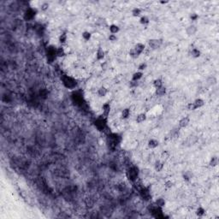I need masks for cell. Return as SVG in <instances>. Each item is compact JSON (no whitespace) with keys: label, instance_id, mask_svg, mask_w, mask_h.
<instances>
[{"label":"cell","instance_id":"obj_1","mask_svg":"<svg viewBox=\"0 0 219 219\" xmlns=\"http://www.w3.org/2000/svg\"><path fill=\"white\" fill-rule=\"evenodd\" d=\"M62 82L64 87L70 90L74 89L77 86V80L74 77L68 76V74H64L62 76Z\"/></svg>","mask_w":219,"mask_h":219},{"label":"cell","instance_id":"obj_2","mask_svg":"<svg viewBox=\"0 0 219 219\" xmlns=\"http://www.w3.org/2000/svg\"><path fill=\"white\" fill-rule=\"evenodd\" d=\"M127 177L132 182H135L137 181L138 177L140 175V170L139 168L137 166H131L127 170Z\"/></svg>","mask_w":219,"mask_h":219},{"label":"cell","instance_id":"obj_3","mask_svg":"<svg viewBox=\"0 0 219 219\" xmlns=\"http://www.w3.org/2000/svg\"><path fill=\"white\" fill-rule=\"evenodd\" d=\"M93 123H94L95 128H97L98 131L104 132V130H105V128L108 127L107 126V117L106 116H104V115L99 116L97 119L95 120Z\"/></svg>","mask_w":219,"mask_h":219},{"label":"cell","instance_id":"obj_4","mask_svg":"<svg viewBox=\"0 0 219 219\" xmlns=\"http://www.w3.org/2000/svg\"><path fill=\"white\" fill-rule=\"evenodd\" d=\"M46 59L47 62L49 64H52L55 61L57 57V48L53 46H49L46 47Z\"/></svg>","mask_w":219,"mask_h":219},{"label":"cell","instance_id":"obj_5","mask_svg":"<svg viewBox=\"0 0 219 219\" xmlns=\"http://www.w3.org/2000/svg\"><path fill=\"white\" fill-rule=\"evenodd\" d=\"M38 10L37 9L34 7H29L27 8L26 10L24 11L23 14V19L27 21V22H29V21H32L34 18L35 17V16L37 15Z\"/></svg>","mask_w":219,"mask_h":219},{"label":"cell","instance_id":"obj_6","mask_svg":"<svg viewBox=\"0 0 219 219\" xmlns=\"http://www.w3.org/2000/svg\"><path fill=\"white\" fill-rule=\"evenodd\" d=\"M72 99L76 104H82L83 102V97L82 95L80 93V92H74L72 94Z\"/></svg>","mask_w":219,"mask_h":219},{"label":"cell","instance_id":"obj_7","mask_svg":"<svg viewBox=\"0 0 219 219\" xmlns=\"http://www.w3.org/2000/svg\"><path fill=\"white\" fill-rule=\"evenodd\" d=\"M148 44L149 46L152 49H158L161 46L162 41L160 40H158V39H152V40H150L148 41Z\"/></svg>","mask_w":219,"mask_h":219},{"label":"cell","instance_id":"obj_8","mask_svg":"<svg viewBox=\"0 0 219 219\" xmlns=\"http://www.w3.org/2000/svg\"><path fill=\"white\" fill-rule=\"evenodd\" d=\"M140 195H141V197L143 198V199H149L150 196H151L150 191L146 187H143L140 188Z\"/></svg>","mask_w":219,"mask_h":219},{"label":"cell","instance_id":"obj_9","mask_svg":"<svg viewBox=\"0 0 219 219\" xmlns=\"http://www.w3.org/2000/svg\"><path fill=\"white\" fill-rule=\"evenodd\" d=\"M197 31H198V28L195 25H190L186 28V33H187V34L188 36L194 35L197 33Z\"/></svg>","mask_w":219,"mask_h":219},{"label":"cell","instance_id":"obj_10","mask_svg":"<svg viewBox=\"0 0 219 219\" xmlns=\"http://www.w3.org/2000/svg\"><path fill=\"white\" fill-rule=\"evenodd\" d=\"M104 56H105V52L103 50L102 47H98L97 52H96V58H97L98 61H100V60H103L104 58Z\"/></svg>","mask_w":219,"mask_h":219},{"label":"cell","instance_id":"obj_11","mask_svg":"<svg viewBox=\"0 0 219 219\" xmlns=\"http://www.w3.org/2000/svg\"><path fill=\"white\" fill-rule=\"evenodd\" d=\"M190 123V118L188 116H184L179 121V127L180 128H186Z\"/></svg>","mask_w":219,"mask_h":219},{"label":"cell","instance_id":"obj_12","mask_svg":"<svg viewBox=\"0 0 219 219\" xmlns=\"http://www.w3.org/2000/svg\"><path fill=\"white\" fill-rule=\"evenodd\" d=\"M164 167V162L162 161V160H157L155 162V164H154V169L156 171L158 172H160L163 170Z\"/></svg>","mask_w":219,"mask_h":219},{"label":"cell","instance_id":"obj_13","mask_svg":"<svg viewBox=\"0 0 219 219\" xmlns=\"http://www.w3.org/2000/svg\"><path fill=\"white\" fill-rule=\"evenodd\" d=\"M102 110H103V115L104 116L108 117L109 114L110 112V103H104L102 106Z\"/></svg>","mask_w":219,"mask_h":219},{"label":"cell","instance_id":"obj_14","mask_svg":"<svg viewBox=\"0 0 219 219\" xmlns=\"http://www.w3.org/2000/svg\"><path fill=\"white\" fill-rule=\"evenodd\" d=\"M134 48V50L137 52V53L139 54V55H140V54H142V52L145 51L146 46L143 43H137Z\"/></svg>","mask_w":219,"mask_h":219},{"label":"cell","instance_id":"obj_15","mask_svg":"<svg viewBox=\"0 0 219 219\" xmlns=\"http://www.w3.org/2000/svg\"><path fill=\"white\" fill-rule=\"evenodd\" d=\"M193 103V105H194V109L197 110V109H199V108L204 106V104H205V101H204L202 98H196Z\"/></svg>","mask_w":219,"mask_h":219},{"label":"cell","instance_id":"obj_16","mask_svg":"<svg viewBox=\"0 0 219 219\" xmlns=\"http://www.w3.org/2000/svg\"><path fill=\"white\" fill-rule=\"evenodd\" d=\"M143 72L141 71H137L135 73H134L133 76H132V82H139L143 77Z\"/></svg>","mask_w":219,"mask_h":219},{"label":"cell","instance_id":"obj_17","mask_svg":"<svg viewBox=\"0 0 219 219\" xmlns=\"http://www.w3.org/2000/svg\"><path fill=\"white\" fill-rule=\"evenodd\" d=\"M148 146H149V148H151V149H155V148H157L158 145H159V142H158V140H156V139H151V140H148Z\"/></svg>","mask_w":219,"mask_h":219},{"label":"cell","instance_id":"obj_18","mask_svg":"<svg viewBox=\"0 0 219 219\" xmlns=\"http://www.w3.org/2000/svg\"><path fill=\"white\" fill-rule=\"evenodd\" d=\"M109 29H110V32L111 34H118L120 31V28L116 25V24H111V25H110Z\"/></svg>","mask_w":219,"mask_h":219},{"label":"cell","instance_id":"obj_19","mask_svg":"<svg viewBox=\"0 0 219 219\" xmlns=\"http://www.w3.org/2000/svg\"><path fill=\"white\" fill-rule=\"evenodd\" d=\"M107 93H108V89L105 86H101V87L98 89V95L99 97H105Z\"/></svg>","mask_w":219,"mask_h":219},{"label":"cell","instance_id":"obj_20","mask_svg":"<svg viewBox=\"0 0 219 219\" xmlns=\"http://www.w3.org/2000/svg\"><path fill=\"white\" fill-rule=\"evenodd\" d=\"M146 118H147V116H146L145 113H140L139 115H137V116H136V122H138V123H141V122L146 121Z\"/></svg>","mask_w":219,"mask_h":219},{"label":"cell","instance_id":"obj_21","mask_svg":"<svg viewBox=\"0 0 219 219\" xmlns=\"http://www.w3.org/2000/svg\"><path fill=\"white\" fill-rule=\"evenodd\" d=\"M154 205H156L158 207H162L163 208L164 205H165V200L163 198H158V199H156L155 202H154Z\"/></svg>","mask_w":219,"mask_h":219},{"label":"cell","instance_id":"obj_22","mask_svg":"<svg viewBox=\"0 0 219 219\" xmlns=\"http://www.w3.org/2000/svg\"><path fill=\"white\" fill-rule=\"evenodd\" d=\"M166 93V87L164 86H162L160 87L156 88V94L158 96H164Z\"/></svg>","mask_w":219,"mask_h":219},{"label":"cell","instance_id":"obj_23","mask_svg":"<svg viewBox=\"0 0 219 219\" xmlns=\"http://www.w3.org/2000/svg\"><path fill=\"white\" fill-rule=\"evenodd\" d=\"M191 55L193 58H199L200 55H201V52H200L198 48H193V49H192V51H191Z\"/></svg>","mask_w":219,"mask_h":219},{"label":"cell","instance_id":"obj_24","mask_svg":"<svg viewBox=\"0 0 219 219\" xmlns=\"http://www.w3.org/2000/svg\"><path fill=\"white\" fill-rule=\"evenodd\" d=\"M130 116V110L128 108H125V109L122 110L121 116L122 119H128Z\"/></svg>","mask_w":219,"mask_h":219},{"label":"cell","instance_id":"obj_25","mask_svg":"<svg viewBox=\"0 0 219 219\" xmlns=\"http://www.w3.org/2000/svg\"><path fill=\"white\" fill-rule=\"evenodd\" d=\"M65 56V51H64V48L60 46L57 48V57L58 58H62V57Z\"/></svg>","mask_w":219,"mask_h":219},{"label":"cell","instance_id":"obj_26","mask_svg":"<svg viewBox=\"0 0 219 219\" xmlns=\"http://www.w3.org/2000/svg\"><path fill=\"white\" fill-rule=\"evenodd\" d=\"M141 9L139 8V7H135L134 8L133 10H132V15H133V16L134 17H138L140 16V14H141Z\"/></svg>","mask_w":219,"mask_h":219},{"label":"cell","instance_id":"obj_27","mask_svg":"<svg viewBox=\"0 0 219 219\" xmlns=\"http://www.w3.org/2000/svg\"><path fill=\"white\" fill-rule=\"evenodd\" d=\"M205 210L204 207H202V206H199V207H198L197 210H196V215L198 216V217H203L204 215L205 214Z\"/></svg>","mask_w":219,"mask_h":219},{"label":"cell","instance_id":"obj_28","mask_svg":"<svg viewBox=\"0 0 219 219\" xmlns=\"http://www.w3.org/2000/svg\"><path fill=\"white\" fill-rule=\"evenodd\" d=\"M82 38H83V40H86V41H88L91 40V38H92V34L90 33L89 31H84L82 33Z\"/></svg>","mask_w":219,"mask_h":219},{"label":"cell","instance_id":"obj_29","mask_svg":"<svg viewBox=\"0 0 219 219\" xmlns=\"http://www.w3.org/2000/svg\"><path fill=\"white\" fill-rule=\"evenodd\" d=\"M149 22H150V20L146 16H140V24H142V25H146V24H148Z\"/></svg>","mask_w":219,"mask_h":219},{"label":"cell","instance_id":"obj_30","mask_svg":"<svg viewBox=\"0 0 219 219\" xmlns=\"http://www.w3.org/2000/svg\"><path fill=\"white\" fill-rule=\"evenodd\" d=\"M128 54H129V56L131 57L132 58H134V59H135V58H139V54L137 53V52L135 50H134V48H132V49H130L129 51V52H128Z\"/></svg>","mask_w":219,"mask_h":219},{"label":"cell","instance_id":"obj_31","mask_svg":"<svg viewBox=\"0 0 219 219\" xmlns=\"http://www.w3.org/2000/svg\"><path fill=\"white\" fill-rule=\"evenodd\" d=\"M153 86L155 88H158V87H160V86H164L163 85V80H162L161 79H156L153 80Z\"/></svg>","mask_w":219,"mask_h":219},{"label":"cell","instance_id":"obj_32","mask_svg":"<svg viewBox=\"0 0 219 219\" xmlns=\"http://www.w3.org/2000/svg\"><path fill=\"white\" fill-rule=\"evenodd\" d=\"M217 164H218V159H217V157H212L211 158V160H210V163H209L210 165L212 166V167H216L217 165Z\"/></svg>","mask_w":219,"mask_h":219},{"label":"cell","instance_id":"obj_33","mask_svg":"<svg viewBox=\"0 0 219 219\" xmlns=\"http://www.w3.org/2000/svg\"><path fill=\"white\" fill-rule=\"evenodd\" d=\"M170 158V152H167V151H164L162 152V154H161V160L162 161H166L168 158Z\"/></svg>","mask_w":219,"mask_h":219},{"label":"cell","instance_id":"obj_34","mask_svg":"<svg viewBox=\"0 0 219 219\" xmlns=\"http://www.w3.org/2000/svg\"><path fill=\"white\" fill-rule=\"evenodd\" d=\"M67 39H68L67 34H62L61 35H60V37H59L60 43H61V44H65L66 41H67Z\"/></svg>","mask_w":219,"mask_h":219},{"label":"cell","instance_id":"obj_35","mask_svg":"<svg viewBox=\"0 0 219 219\" xmlns=\"http://www.w3.org/2000/svg\"><path fill=\"white\" fill-rule=\"evenodd\" d=\"M164 187H165L167 189H169V188H171L173 187V182L171 180H168L165 182H164Z\"/></svg>","mask_w":219,"mask_h":219},{"label":"cell","instance_id":"obj_36","mask_svg":"<svg viewBox=\"0 0 219 219\" xmlns=\"http://www.w3.org/2000/svg\"><path fill=\"white\" fill-rule=\"evenodd\" d=\"M146 67H147V65H146V62H141V64H140L139 66H138V70H139V71H144L146 68Z\"/></svg>","mask_w":219,"mask_h":219},{"label":"cell","instance_id":"obj_37","mask_svg":"<svg viewBox=\"0 0 219 219\" xmlns=\"http://www.w3.org/2000/svg\"><path fill=\"white\" fill-rule=\"evenodd\" d=\"M40 8H41V10H44V11H45V10H47L48 8H49V4H48V3H43V4H41Z\"/></svg>","mask_w":219,"mask_h":219},{"label":"cell","instance_id":"obj_38","mask_svg":"<svg viewBox=\"0 0 219 219\" xmlns=\"http://www.w3.org/2000/svg\"><path fill=\"white\" fill-rule=\"evenodd\" d=\"M208 82L210 84H211V85H215L216 83H217V79L214 77V76H212V77H210L209 78V80H208Z\"/></svg>","mask_w":219,"mask_h":219},{"label":"cell","instance_id":"obj_39","mask_svg":"<svg viewBox=\"0 0 219 219\" xmlns=\"http://www.w3.org/2000/svg\"><path fill=\"white\" fill-rule=\"evenodd\" d=\"M198 18H199V15L196 14V13H193V14H191L190 15V19L192 21H197L198 20Z\"/></svg>","mask_w":219,"mask_h":219},{"label":"cell","instance_id":"obj_40","mask_svg":"<svg viewBox=\"0 0 219 219\" xmlns=\"http://www.w3.org/2000/svg\"><path fill=\"white\" fill-rule=\"evenodd\" d=\"M116 40H117V37H116V34H110V36H109V40L110 41L114 42V41H116Z\"/></svg>","mask_w":219,"mask_h":219},{"label":"cell","instance_id":"obj_41","mask_svg":"<svg viewBox=\"0 0 219 219\" xmlns=\"http://www.w3.org/2000/svg\"><path fill=\"white\" fill-rule=\"evenodd\" d=\"M187 109L188 110H195V109H194L193 103H188L187 105Z\"/></svg>","mask_w":219,"mask_h":219},{"label":"cell","instance_id":"obj_42","mask_svg":"<svg viewBox=\"0 0 219 219\" xmlns=\"http://www.w3.org/2000/svg\"><path fill=\"white\" fill-rule=\"evenodd\" d=\"M169 3V1H160V4H168Z\"/></svg>","mask_w":219,"mask_h":219}]
</instances>
